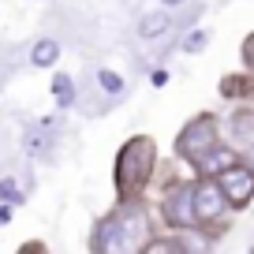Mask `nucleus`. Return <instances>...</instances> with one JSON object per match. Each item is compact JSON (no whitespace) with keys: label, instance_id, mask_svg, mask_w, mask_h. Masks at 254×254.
Listing matches in <instances>:
<instances>
[{"label":"nucleus","instance_id":"f257e3e1","mask_svg":"<svg viewBox=\"0 0 254 254\" xmlns=\"http://www.w3.org/2000/svg\"><path fill=\"white\" fill-rule=\"evenodd\" d=\"M153 161H157L153 138L135 135L124 142V150L116 153V198L120 202H135L146 190V183L153 176Z\"/></svg>","mask_w":254,"mask_h":254},{"label":"nucleus","instance_id":"f03ea898","mask_svg":"<svg viewBox=\"0 0 254 254\" xmlns=\"http://www.w3.org/2000/svg\"><path fill=\"white\" fill-rule=\"evenodd\" d=\"M213 146H221V138H217V116H194L180 131V138H176V153L183 161H190V165H198Z\"/></svg>","mask_w":254,"mask_h":254},{"label":"nucleus","instance_id":"7ed1b4c3","mask_svg":"<svg viewBox=\"0 0 254 254\" xmlns=\"http://www.w3.org/2000/svg\"><path fill=\"white\" fill-rule=\"evenodd\" d=\"M116 221H120V251H146V243H150V213L142 206H135V202H124Z\"/></svg>","mask_w":254,"mask_h":254},{"label":"nucleus","instance_id":"20e7f679","mask_svg":"<svg viewBox=\"0 0 254 254\" xmlns=\"http://www.w3.org/2000/svg\"><path fill=\"white\" fill-rule=\"evenodd\" d=\"M228 206L232 202L224 194V187L217 183V176H202L194 183V213H198V224H217Z\"/></svg>","mask_w":254,"mask_h":254},{"label":"nucleus","instance_id":"39448f33","mask_svg":"<svg viewBox=\"0 0 254 254\" xmlns=\"http://www.w3.org/2000/svg\"><path fill=\"white\" fill-rule=\"evenodd\" d=\"M217 183L224 187L232 209H247V206H251V198H254V165L236 161L232 168H224V172L217 176Z\"/></svg>","mask_w":254,"mask_h":254},{"label":"nucleus","instance_id":"423d86ee","mask_svg":"<svg viewBox=\"0 0 254 254\" xmlns=\"http://www.w3.org/2000/svg\"><path fill=\"white\" fill-rule=\"evenodd\" d=\"M165 221L172 228H194L198 224V213H194V183H176L165 194Z\"/></svg>","mask_w":254,"mask_h":254},{"label":"nucleus","instance_id":"0eeeda50","mask_svg":"<svg viewBox=\"0 0 254 254\" xmlns=\"http://www.w3.org/2000/svg\"><path fill=\"white\" fill-rule=\"evenodd\" d=\"M232 135L243 153L254 157V109H236L232 112Z\"/></svg>","mask_w":254,"mask_h":254},{"label":"nucleus","instance_id":"6e6552de","mask_svg":"<svg viewBox=\"0 0 254 254\" xmlns=\"http://www.w3.org/2000/svg\"><path fill=\"white\" fill-rule=\"evenodd\" d=\"M236 161H239V153L232 150V146H213V150H209V153H206V157H202L194 168H198L202 176H221L224 168H232Z\"/></svg>","mask_w":254,"mask_h":254},{"label":"nucleus","instance_id":"1a4fd4ad","mask_svg":"<svg viewBox=\"0 0 254 254\" xmlns=\"http://www.w3.org/2000/svg\"><path fill=\"white\" fill-rule=\"evenodd\" d=\"M168 26H172V19H168L165 11H150V15H142V23H138V34H142V38H157Z\"/></svg>","mask_w":254,"mask_h":254},{"label":"nucleus","instance_id":"9d476101","mask_svg":"<svg viewBox=\"0 0 254 254\" xmlns=\"http://www.w3.org/2000/svg\"><path fill=\"white\" fill-rule=\"evenodd\" d=\"M56 53H60V45H56V41H38V45H34V64H38V67H45V64H53L56 60Z\"/></svg>","mask_w":254,"mask_h":254},{"label":"nucleus","instance_id":"9b49d317","mask_svg":"<svg viewBox=\"0 0 254 254\" xmlns=\"http://www.w3.org/2000/svg\"><path fill=\"white\" fill-rule=\"evenodd\" d=\"M97 79H101V90H105V94H120V90H124V79H120L116 71H101Z\"/></svg>","mask_w":254,"mask_h":254},{"label":"nucleus","instance_id":"f8f14e48","mask_svg":"<svg viewBox=\"0 0 254 254\" xmlns=\"http://www.w3.org/2000/svg\"><path fill=\"white\" fill-rule=\"evenodd\" d=\"M146 251H187V243L183 239H153V243H146Z\"/></svg>","mask_w":254,"mask_h":254},{"label":"nucleus","instance_id":"ddd939ff","mask_svg":"<svg viewBox=\"0 0 254 254\" xmlns=\"http://www.w3.org/2000/svg\"><path fill=\"white\" fill-rule=\"evenodd\" d=\"M56 97H60V105H71V82H67V79H56Z\"/></svg>","mask_w":254,"mask_h":254},{"label":"nucleus","instance_id":"4468645a","mask_svg":"<svg viewBox=\"0 0 254 254\" xmlns=\"http://www.w3.org/2000/svg\"><path fill=\"white\" fill-rule=\"evenodd\" d=\"M243 64L251 67V75H254V34H247V41H243Z\"/></svg>","mask_w":254,"mask_h":254},{"label":"nucleus","instance_id":"2eb2a0df","mask_svg":"<svg viewBox=\"0 0 254 254\" xmlns=\"http://www.w3.org/2000/svg\"><path fill=\"white\" fill-rule=\"evenodd\" d=\"M0 194H4V198H8V202H19V190H15V183H0Z\"/></svg>","mask_w":254,"mask_h":254},{"label":"nucleus","instance_id":"dca6fc26","mask_svg":"<svg viewBox=\"0 0 254 254\" xmlns=\"http://www.w3.org/2000/svg\"><path fill=\"white\" fill-rule=\"evenodd\" d=\"M165 4H187V0H165Z\"/></svg>","mask_w":254,"mask_h":254}]
</instances>
